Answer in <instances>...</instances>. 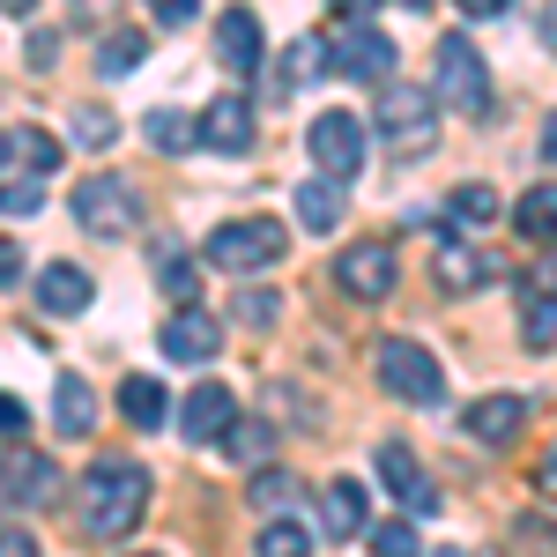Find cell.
<instances>
[{"label": "cell", "mask_w": 557, "mask_h": 557, "mask_svg": "<svg viewBox=\"0 0 557 557\" xmlns=\"http://www.w3.org/2000/svg\"><path fill=\"white\" fill-rule=\"evenodd\" d=\"M120 417H127L134 431H157L172 417V394L149 380V372H134V380H120Z\"/></svg>", "instance_id": "cell-21"}, {"label": "cell", "mask_w": 557, "mask_h": 557, "mask_svg": "<svg viewBox=\"0 0 557 557\" xmlns=\"http://www.w3.org/2000/svg\"><path fill=\"white\" fill-rule=\"evenodd\" d=\"M520 298H557V246H543V260L520 275Z\"/></svg>", "instance_id": "cell-36"}, {"label": "cell", "mask_w": 557, "mask_h": 557, "mask_svg": "<svg viewBox=\"0 0 557 557\" xmlns=\"http://www.w3.org/2000/svg\"><path fill=\"white\" fill-rule=\"evenodd\" d=\"M335 283H343V298L380 305V298H394V283H401V253H394L386 238H357V246H343V260H335Z\"/></svg>", "instance_id": "cell-7"}, {"label": "cell", "mask_w": 557, "mask_h": 557, "mask_svg": "<svg viewBox=\"0 0 557 557\" xmlns=\"http://www.w3.org/2000/svg\"><path fill=\"white\" fill-rule=\"evenodd\" d=\"M320 528H327L335 543H349V535H372V506H364V483L335 475V483L320 491Z\"/></svg>", "instance_id": "cell-15"}, {"label": "cell", "mask_w": 557, "mask_h": 557, "mask_svg": "<svg viewBox=\"0 0 557 557\" xmlns=\"http://www.w3.org/2000/svg\"><path fill=\"white\" fill-rule=\"evenodd\" d=\"M149 15H157L164 30H186V23L201 15V0H149Z\"/></svg>", "instance_id": "cell-38"}, {"label": "cell", "mask_w": 557, "mask_h": 557, "mask_svg": "<svg viewBox=\"0 0 557 557\" xmlns=\"http://www.w3.org/2000/svg\"><path fill=\"white\" fill-rule=\"evenodd\" d=\"M431 275H438V290H446V298H469V290H483V283L498 275V260L475 253V246H438Z\"/></svg>", "instance_id": "cell-18"}, {"label": "cell", "mask_w": 557, "mask_h": 557, "mask_svg": "<svg viewBox=\"0 0 557 557\" xmlns=\"http://www.w3.org/2000/svg\"><path fill=\"white\" fill-rule=\"evenodd\" d=\"M215 60H223V75H253V67H260L253 8H223V23H215Z\"/></svg>", "instance_id": "cell-17"}, {"label": "cell", "mask_w": 557, "mask_h": 557, "mask_svg": "<svg viewBox=\"0 0 557 557\" xmlns=\"http://www.w3.org/2000/svg\"><path fill=\"white\" fill-rule=\"evenodd\" d=\"M535 38H543V52H557V0L543 8V23H535Z\"/></svg>", "instance_id": "cell-45"}, {"label": "cell", "mask_w": 557, "mask_h": 557, "mask_svg": "<svg viewBox=\"0 0 557 557\" xmlns=\"http://www.w3.org/2000/svg\"><path fill=\"white\" fill-rule=\"evenodd\" d=\"M238 424V409H231V386H215V380H201L186 401H178V431L194 438V446H209V438H223V431Z\"/></svg>", "instance_id": "cell-12"}, {"label": "cell", "mask_w": 557, "mask_h": 557, "mask_svg": "<svg viewBox=\"0 0 557 557\" xmlns=\"http://www.w3.org/2000/svg\"><path fill=\"white\" fill-rule=\"evenodd\" d=\"M0 557H45L38 535H23V528H0Z\"/></svg>", "instance_id": "cell-40"}, {"label": "cell", "mask_w": 557, "mask_h": 557, "mask_svg": "<svg viewBox=\"0 0 557 557\" xmlns=\"http://www.w3.org/2000/svg\"><path fill=\"white\" fill-rule=\"evenodd\" d=\"M15 275H23V246H15V238H0V283H15Z\"/></svg>", "instance_id": "cell-42"}, {"label": "cell", "mask_w": 557, "mask_h": 557, "mask_svg": "<svg viewBox=\"0 0 557 557\" xmlns=\"http://www.w3.org/2000/svg\"><path fill=\"white\" fill-rule=\"evenodd\" d=\"M513 223H520V238H535V246H557V178H543V186H528V194H520Z\"/></svg>", "instance_id": "cell-25"}, {"label": "cell", "mask_w": 557, "mask_h": 557, "mask_svg": "<svg viewBox=\"0 0 557 557\" xmlns=\"http://www.w3.org/2000/svg\"><path fill=\"white\" fill-rule=\"evenodd\" d=\"M305 141H312V164H320L327 178L349 186V178L364 172V120H357V112H320Z\"/></svg>", "instance_id": "cell-8"}, {"label": "cell", "mask_w": 557, "mask_h": 557, "mask_svg": "<svg viewBox=\"0 0 557 557\" xmlns=\"http://www.w3.org/2000/svg\"><path fill=\"white\" fill-rule=\"evenodd\" d=\"M454 215H469V223H491V215H498V194H491V186H461V194H454Z\"/></svg>", "instance_id": "cell-37"}, {"label": "cell", "mask_w": 557, "mask_h": 557, "mask_svg": "<svg viewBox=\"0 0 557 557\" xmlns=\"http://www.w3.org/2000/svg\"><path fill=\"white\" fill-rule=\"evenodd\" d=\"M89 424H97V394H89V380L60 372V386H52V431H60V438H89Z\"/></svg>", "instance_id": "cell-20"}, {"label": "cell", "mask_w": 557, "mask_h": 557, "mask_svg": "<svg viewBox=\"0 0 557 557\" xmlns=\"http://www.w3.org/2000/svg\"><path fill=\"white\" fill-rule=\"evenodd\" d=\"M343 8H349V15H364V8H372V0H343Z\"/></svg>", "instance_id": "cell-49"}, {"label": "cell", "mask_w": 557, "mask_h": 557, "mask_svg": "<svg viewBox=\"0 0 557 557\" xmlns=\"http://www.w3.org/2000/svg\"><path fill=\"white\" fill-rule=\"evenodd\" d=\"M401 8H431V0H401Z\"/></svg>", "instance_id": "cell-51"}, {"label": "cell", "mask_w": 557, "mask_h": 557, "mask_svg": "<svg viewBox=\"0 0 557 557\" xmlns=\"http://www.w3.org/2000/svg\"><path fill=\"white\" fill-rule=\"evenodd\" d=\"M520 343L528 349L557 343V298H520Z\"/></svg>", "instance_id": "cell-31"}, {"label": "cell", "mask_w": 557, "mask_h": 557, "mask_svg": "<svg viewBox=\"0 0 557 557\" xmlns=\"http://www.w3.org/2000/svg\"><path fill=\"white\" fill-rule=\"evenodd\" d=\"M535 491H543V498H557V446L543 454V469H535Z\"/></svg>", "instance_id": "cell-44"}, {"label": "cell", "mask_w": 557, "mask_h": 557, "mask_svg": "<svg viewBox=\"0 0 557 557\" xmlns=\"http://www.w3.org/2000/svg\"><path fill=\"white\" fill-rule=\"evenodd\" d=\"M223 446H231L238 461H260V454L275 446V431H268V424H231V431H223Z\"/></svg>", "instance_id": "cell-35"}, {"label": "cell", "mask_w": 557, "mask_h": 557, "mask_svg": "<svg viewBox=\"0 0 557 557\" xmlns=\"http://www.w3.org/2000/svg\"><path fill=\"white\" fill-rule=\"evenodd\" d=\"M30 424V409H23V401H15V394H0V438H15V431Z\"/></svg>", "instance_id": "cell-41"}, {"label": "cell", "mask_w": 557, "mask_h": 557, "mask_svg": "<svg viewBox=\"0 0 557 557\" xmlns=\"http://www.w3.org/2000/svg\"><path fill=\"white\" fill-rule=\"evenodd\" d=\"M417 513H394L386 528H372V557H417Z\"/></svg>", "instance_id": "cell-33"}, {"label": "cell", "mask_w": 557, "mask_h": 557, "mask_svg": "<svg viewBox=\"0 0 557 557\" xmlns=\"http://www.w3.org/2000/svg\"><path fill=\"white\" fill-rule=\"evenodd\" d=\"M45 209V172H8L0 186V215H38Z\"/></svg>", "instance_id": "cell-32"}, {"label": "cell", "mask_w": 557, "mask_h": 557, "mask_svg": "<svg viewBox=\"0 0 557 557\" xmlns=\"http://www.w3.org/2000/svg\"><path fill=\"white\" fill-rule=\"evenodd\" d=\"M438 104H431L424 89L409 83H380V134L394 157H431L438 149V120H431Z\"/></svg>", "instance_id": "cell-3"}, {"label": "cell", "mask_w": 557, "mask_h": 557, "mask_svg": "<svg viewBox=\"0 0 557 557\" xmlns=\"http://www.w3.org/2000/svg\"><path fill=\"white\" fill-rule=\"evenodd\" d=\"M335 60H327V38H298L290 52H283V67H275V97H290V89H305V83H320Z\"/></svg>", "instance_id": "cell-24"}, {"label": "cell", "mask_w": 557, "mask_h": 557, "mask_svg": "<svg viewBox=\"0 0 557 557\" xmlns=\"http://www.w3.org/2000/svg\"><path fill=\"white\" fill-rule=\"evenodd\" d=\"M298 223L305 231H312V238H320V231H335V223H343V178H305L298 186Z\"/></svg>", "instance_id": "cell-22"}, {"label": "cell", "mask_w": 557, "mask_h": 557, "mask_svg": "<svg viewBox=\"0 0 557 557\" xmlns=\"http://www.w3.org/2000/svg\"><path fill=\"white\" fill-rule=\"evenodd\" d=\"M543 157L557 164V112H550V127H543Z\"/></svg>", "instance_id": "cell-48"}, {"label": "cell", "mask_w": 557, "mask_h": 557, "mask_svg": "<svg viewBox=\"0 0 557 557\" xmlns=\"http://www.w3.org/2000/svg\"><path fill=\"white\" fill-rule=\"evenodd\" d=\"M157 283H164V290H172L178 305H194V298H201V268L178 253V246H164V253H157Z\"/></svg>", "instance_id": "cell-29"}, {"label": "cell", "mask_w": 557, "mask_h": 557, "mask_svg": "<svg viewBox=\"0 0 557 557\" xmlns=\"http://www.w3.org/2000/svg\"><path fill=\"white\" fill-rule=\"evenodd\" d=\"M290 498H298V483H290L283 469H260L253 475V506H260V513H290Z\"/></svg>", "instance_id": "cell-34"}, {"label": "cell", "mask_w": 557, "mask_h": 557, "mask_svg": "<svg viewBox=\"0 0 557 557\" xmlns=\"http://www.w3.org/2000/svg\"><path fill=\"white\" fill-rule=\"evenodd\" d=\"M149 60V38L141 30H112V38L97 45V75H134Z\"/></svg>", "instance_id": "cell-28"}, {"label": "cell", "mask_w": 557, "mask_h": 557, "mask_svg": "<svg viewBox=\"0 0 557 557\" xmlns=\"http://www.w3.org/2000/svg\"><path fill=\"white\" fill-rule=\"evenodd\" d=\"M38 298H45V312H52V320H75V312H89V298H97V290H89V275L75 268V260H52V268L38 275Z\"/></svg>", "instance_id": "cell-19"}, {"label": "cell", "mask_w": 557, "mask_h": 557, "mask_svg": "<svg viewBox=\"0 0 557 557\" xmlns=\"http://www.w3.org/2000/svg\"><path fill=\"white\" fill-rule=\"evenodd\" d=\"M380 483H386V491H394V498H401V506H409L417 520L438 513V483L417 469V454H409L401 438H386V446H380Z\"/></svg>", "instance_id": "cell-11"}, {"label": "cell", "mask_w": 557, "mask_h": 557, "mask_svg": "<svg viewBox=\"0 0 557 557\" xmlns=\"http://www.w3.org/2000/svg\"><path fill=\"white\" fill-rule=\"evenodd\" d=\"M149 513V469L141 461H97L83 475V535L89 543H120Z\"/></svg>", "instance_id": "cell-1"}, {"label": "cell", "mask_w": 557, "mask_h": 557, "mask_svg": "<svg viewBox=\"0 0 557 557\" xmlns=\"http://www.w3.org/2000/svg\"><path fill=\"white\" fill-rule=\"evenodd\" d=\"M67 120H75V127H67V141H75V149H112V141H120V120H112V112H97V104L67 112Z\"/></svg>", "instance_id": "cell-30"}, {"label": "cell", "mask_w": 557, "mask_h": 557, "mask_svg": "<svg viewBox=\"0 0 557 557\" xmlns=\"http://www.w3.org/2000/svg\"><path fill=\"white\" fill-rule=\"evenodd\" d=\"M149 149H157V157H186V149H201V120L178 112V104H157V112H149Z\"/></svg>", "instance_id": "cell-23"}, {"label": "cell", "mask_w": 557, "mask_h": 557, "mask_svg": "<svg viewBox=\"0 0 557 557\" xmlns=\"http://www.w3.org/2000/svg\"><path fill=\"white\" fill-rule=\"evenodd\" d=\"M283 223L275 215H238V223H215L209 231V268H223V275H253V268H268V260H283Z\"/></svg>", "instance_id": "cell-2"}, {"label": "cell", "mask_w": 557, "mask_h": 557, "mask_svg": "<svg viewBox=\"0 0 557 557\" xmlns=\"http://www.w3.org/2000/svg\"><path fill=\"white\" fill-rule=\"evenodd\" d=\"M238 320H246V327H268V320H275V290H246V298H238Z\"/></svg>", "instance_id": "cell-39"}, {"label": "cell", "mask_w": 557, "mask_h": 557, "mask_svg": "<svg viewBox=\"0 0 557 557\" xmlns=\"http://www.w3.org/2000/svg\"><path fill=\"white\" fill-rule=\"evenodd\" d=\"M335 67H343L349 83H386V67H394V45H386L372 23H357V30H343V45H335Z\"/></svg>", "instance_id": "cell-16"}, {"label": "cell", "mask_w": 557, "mask_h": 557, "mask_svg": "<svg viewBox=\"0 0 557 557\" xmlns=\"http://www.w3.org/2000/svg\"><path fill=\"white\" fill-rule=\"evenodd\" d=\"M380 386L394 394V401H417V409H431L438 394H446V372H438V357H431L424 343H380Z\"/></svg>", "instance_id": "cell-5"}, {"label": "cell", "mask_w": 557, "mask_h": 557, "mask_svg": "<svg viewBox=\"0 0 557 557\" xmlns=\"http://www.w3.org/2000/svg\"><path fill=\"white\" fill-rule=\"evenodd\" d=\"M201 149L246 157V149H253V104H246V97H215L209 112H201Z\"/></svg>", "instance_id": "cell-14"}, {"label": "cell", "mask_w": 557, "mask_h": 557, "mask_svg": "<svg viewBox=\"0 0 557 557\" xmlns=\"http://www.w3.org/2000/svg\"><path fill=\"white\" fill-rule=\"evenodd\" d=\"M60 498V469L45 461L38 446H15V454H0V506H15V513H38Z\"/></svg>", "instance_id": "cell-9"}, {"label": "cell", "mask_w": 557, "mask_h": 557, "mask_svg": "<svg viewBox=\"0 0 557 557\" xmlns=\"http://www.w3.org/2000/svg\"><path fill=\"white\" fill-rule=\"evenodd\" d=\"M520 424H528V401L520 394H483V401H469V417H461V431L483 438V446H513Z\"/></svg>", "instance_id": "cell-13"}, {"label": "cell", "mask_w": 557, "mask_h": 557, "mask_svg": "<svg viewBox=\"0 0 557 557\" xmlns=\"http://www.w3.org/2000/svg\"><path fill=\"white\" fill-rule=\"evenodd\" d=\"M75 223H83L89 238H134V223H141V201H134L127 178H83L75 186Z\"/></svg>", "instance_id": "cell-6"}, {"label": "cell", "mask_w": 557, "mask_h": 557, "mask_svg": "<svg viewBox=\"0 0 557 557\" xmlns=\"http://www.w3.org/2000/svg\"><path fill=\"white\" fill-rule=\"evenodd\" d=\"M253 550L260 557H312V535H305L290 513H268V528L253 535Z\"/></svg>", "instance_id": "cell-27"}, {"label": "cell", "mask_w": 557, "mask_h": 557, "mask_svg": "<svg viewBox=\"0 0 557 557\" xmlns=\"http://www.w3.org/2000/svg\"><path fill=\"white\" fill-rule=\"evenodd\" d=\"M461 15H475V23H491V15H506V0H461Z\"/></svg>", "instance_id": "cell-46"}, {"label": "cell", "mask_w": 557, "mask_h": 557, "mask_svg": "<svg viewBox=\"0 0 557 557\" xmlns=\"http://www.w3.org/2000/svg\"><path fill=\"white\" fill-rule=\"evenodd\" d=\"M215 349H223V320H215V312L178 305L172 320H164V357H172V364H209Z\"/></svg>", "instance_id": "cell-10"}, {"label": "cell", "mask_w": 557, "mask_h": 557, "mask_svg": "<svg viewBox=\"0 0 557 557\" xmlns=\"http://www.w3.org/2000/svg\"><path fill=\"white\" fill-rule=\"evenodd\" d=\"M30 8H38V0H0V15H15V23H23Z\"/></svg>", "instance_id": "cell-47"}, {"label": "cell", "mask_w": 557, "mask_h": 557, "mask_svg": "<svg viewBox=\"0 0 557 557\" xmlns=\"http://www.w3.org/2000/svg\"><path fill=\"white\" fill-rule=\"evenodd\" d=\"M0 164H8V134H0Z\"/></svg>", "instance_id": "cell-50"}, {"label": "cell", "mask_w": 557, "mask_h": 557, "mask_svg": "<svg viewBox=\"0 0 557 557\" xmlns=\"http://www.w3.org/2000/svg\"><path fill=\"white\" fill-rule=\"evenodd\" d=\"M431 83H438V104H454V112H491V75H483V52L469 38H438Z\"/></svg>", "instance_id": "cell-4"}, {"label": "cell", "mask_w": 557, "mask_h": 557, "mask_svg": "<svg viewBox=\"0 0 557 557\" xmlns=\"http://www.w3.org/2000/svg\"><path fill=\"white\" fill-rule=\"evenodd\" d=\"M8 157H15V164H23V172H60V157H67V141H60V134H45V127H15L8 134Z\"/></svg>", "instance_id": "cell-26"}, {"label": "cell", "mask_w": 557, "mask_h": 557, "mask_svg": "<svg viewBox=\"0 0 557 557\" xmlns=\"http://www.w3.org/2000/svg\"><path fill=\"white\" fill-rule=\"evenodd\" d=\"M52 52H60V38H52V30H38V38H30V67H52Z\"/></svg>", "instance_id": "cell-43"}]
</instances>
